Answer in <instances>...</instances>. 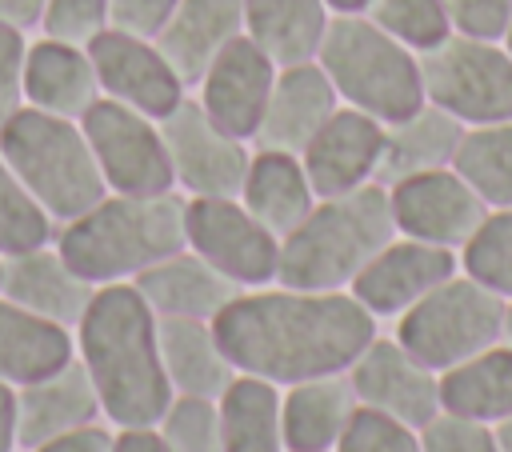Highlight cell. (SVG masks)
Returning <instances> with one entry per match:
<instances>
[{
    "label": "cell",
    "mask_w": 512,
    "mask_h": 452,
    "mask_svg": "<svg viewBox=\"0 0 512 452\" xmlns=\"http://www.w3.org/2000/svg\"><path fill=\"white\" fill-rule=\"evenodd\" d=\"M212 324L236 372L280 388L348 372L380 332V320L348 288L308 292L284 284L244 288Z\"/></svg>",
    "instance_id": "6da1fadb"
},
{
    "label": "cell",
    "mask_w": 512,
    "mask_h": 452,
    "mask_svg": "<svg viewBox=\"0 0 512 452\" xmlns=\"http://www.w3.org/2000/svg\"><path fill=\"white\" fill-rule=\"evenodd\" d=\"M72 340L112 428H144L164 416L172 388L156 348V312L132 280L100 284L76 320Z\"/></svg>",
    "instance_id": "7a4b0ae2"
},
{
    "label": "cell",
    "mask_w": 512,
    "mask_h": 452,
    "mask_svg": "<svg viewBox=\"0 0 512 452\" xmlns=\"http://www.w3.org/2000/svg\"><path fill=\"white\" fill-rule=\"evenodd\" d=\"M60 256L88 284H120L136 280L144 268L180 252L184 240V196H124L108 192L88 212L56 228Z\"/></svg>",
    "instance_id": "3957f363"
},
{
    "label": "cell",
    "mask_w": 512,
    "mask_h": 452,
    "mask_svg": "<svg viewBox=\"0 0 512 452\" xmlns=\"http://www.w3.org/2000/svg\"><path fill=\"white\" fill-rule=\"evenodd\" d=\"M396 236L384 184H360L340 196H324L280 240L276 284L308 292H344L356 272Z\"/></svg>",
    "instance_id": "277c9868"
},
{
    "label": "cell",
    "mask_w": 512,
    "mask_h": 452,
    "mask_svg": "<svg viewBox=\"0 0 512 452\" xmlns=\"http://www.w3.org/2000/svg\"><path fill=\"white\" fill-rule=\"evenodd\" d=\"M0 156L32 192V200L52 216L56 228L108 196V184L96 168L80 120L24 104L0 128Z\"/></svg>",
    "instance_id": "5b68a950"
},
{
    "label": "cell",
    "mask_w": 512,
    "mask_h": 452,
    "mask_svg": "<svg viewBox=\"0 0 512 452\" xmlns=\"http://www.w3.org/2000/svg\"><path fill=\"white\" fill-rule=\"evenodd\" d=\"M316 64L332 80L340 104L396 124L424 104L420 56L360 16H332L316 48Z\"/></svg>",
    "instance_id": "8992f818"
},
{
    "label": "cell",
    "mask_w": 512,
    "mask_h": 452,
    "mask_svg": "<svg viewBox=\"0 0 512 452\" xmlns=\"http://www.w3.org/2000/svg\"><path fill=\"white\" fill-rule=\"evenodd\" d=\"M392 336L428 368L448 372L460 360L504 340V296H496L468 272H456L408 312H400L392 320Z\"/></svg>",
    "instance_id": "52a82bcc"
},
{
    "label": "cell",
    "mask_w": 512,
    "mask_h": 452,
    "mask_svg": "<svg viewBox=\"0 0 512 452\" xmlns=\"http://www.w3.org/2000/svg\"><path fill=\"white\" fill-rule=\"evenodd\" d=\"M424 100L464 128L512 120V52L504 40H476L452 32L420 52Z\"/></svg>",
    "instance_id": "ba28073f"
},
{
    "label": "cell",
    "mask_w": 512,
    "mask_h": 452,
    "mask_svg": "<svg viewBox=\"0 0 512 452\" xmlns=\"http://www.w3.org/2000/svg\"><path fill=\"white\" fill-rule=\"evenodd\" d=\"M80 128H84V140L96 156V168H100L108 192H124V196L176 192L160 120H152L112 96H100L80 116Z\"/></svg>",
    "instance_id": "9c48e42d"
},
{
    "label": "cell",
    "mask_w": 512,
    "mask_h": 452,
    "mask_svg": "<svg viewBox=\"0 0 512 452\" xmlns=\"http://www.w3.org/2000/svg\"><path fill=\"white\" fill-rule=\"evenodd\" d=\"M184 240L240 288L276 284L280 236L268 232L240 196H184Z\"/></svg>",
    "instance_id": "30bf717a"
},
{
    "label": "cell",
    "mask_w": 512,
    "mask_h": 452,
    "mask_svg": "<svg viewBox=\"0 0 512 452\" xmlns=\"http://www.w3.org/2000/svg\"><path fill=\"white\" fill-rule=\"evenodd\" d=\"M160 136L168 144L176 188L188 196H236L248 168V140L228 136L208 120L196 96H184L164 120Z\"/></svg>",
    "instance_id": "8fae6325"
},
{
    "label": "cell",
    "mask_w": 512,
    "mask_h": 452,
    "mask_svg": "<svg viewBox=\"0 0 512 452\" xmlns=\"http://www.w3.org/2000/svg\"><path fill=\"white\" fill-rule=\"evenodd\" d=\"M388 204L400 236L440 244L452 252H460L468 236L480 228V220L488 216V204L472 192V184L452 164L388 184Z\"/></svg>",
    "instance_id": "7c38bea8"
},
{
    "label": "cell",
    "mask_w": 512,
    "mask_h": 452,
    "mask_svg": "<svg viewBox=\"0 0 512 452\" xmlns=\"http://www.w3.org/2000/svg\"><path fill=\"white\" fill-rule=\"evenodd\" d=\"M352 392L360 400V408L384 412L400 424L424 428L428 420H436L440 408V372L428 368L424 360H416L396 336H372V344L352 360L348 368Z\"/></svg>",
    "instance_id": "4fadbf2b"
},
{
    "label": "cell",
    "mask_w": 512,
    "mask_h": 452,
    "mask_svg": "<svg viewBox=\"0 0 512 452\" xmlns=\"http://www.w3.org/2000/svg\"><path fill=\"white\" fill-rule=\"evenodd\" d=\"M84 48L92 56L100 96H112V100H120V104L152 116V120H164L188 96V84L164 60L156 40L120 32V28H104Z\"/></svg>",
    "instance_id": "5bb4252c"
},
{
    "label": "cell",
    "mask_w": 512,
    "mask_h": 452,
    "mask_svg": "<svg viewBox=\"0 0 512 452\" xmlns=\"http://www.w3.org/2000/svg\"><path fill=\"white\" fill-rule=\"evenodd\" d=\"M460 272V252L424 244L412 236H392L348 284V292L376 316V320H396L408 312L416 300H424L436 284Z\"/></svg>",
    "instance_id": "9a60e30c"
},
{
    "label": "cell",
    "mask_w": 512,
    "mask_h": 452,
    "mask_svg": "<svg viewBox=\"0 0 512 452\" xmlns=\"http://www.w3.org/2000/svg\"><path fill=\"white\" fill-rule=\"evenodd\" d=\"M276 80V64L268 52H260L244 32L228 40L216 60L196 80V104L208 112L216 128H224L236 140H252L268 104Z\"/></svg>",
    "instance_id": "2e32d148"
},
{
    "label": "cell",
    "mask_w": 512,
    "mask_h": 452,
    "mask_svg": "<svg viewBox=\"0 0 512 452\" xmlns=\"http://www.w3.org/2000/svg\"><path fill=\"white\" fill-rule=\"evenodd\" d=\"M380 148H384V124L360 108L340 104L300 152V164L308 172L316 200L372 184Z\"/></svg>",
    "instance_id": "e0dca14e"
},
{
    "label": "cell",
    "mask_w": 512,
    "mask_h": 452,
    "mask_svg": "<svg viewBox=\"0 0 512 452\" xmlns=\"http://www.w3.org/2000/svg\"><path fill=\"white\" fill-rule=\"evenodd\" d=\"M340 108V96L324 68L316 60L304 64H284L276 68L260 128H256V148H280V152H304V144L320 132V124Z\"/></svg>",
    "instance_id": "ac0fdd59"
},
{
    "label": "cell",
    "mask_w": 512,
    "mask_h": 452,
    "mask_svg": "<svg viewBox=\"0 0 512 452\" xmlns=\"http://www.w3.org/2000/svg\"><path fill=\"white\" fill-rule=\"evenodd\" d=\"M96 284H88L64 256L56 244H40L28 252H12L4 256V276H0V296H8L12 304L76 328V320L84 316L88 300H92Z\"/></svg>",
    "instance_id": "d6986e66"
},
{
    "label": "cell",
    "mask_w": 512,
    "mask_h": 452,
    "mask_svg": "<svg viewBox=\"0 0 512 452\" xmlns=\"http://www.w3.org/2000/svg\"><path fill=\"white\" fill-rule=\"evenodd\" d=\"M92 420H104L100 396L84 364L72 356L56 372L16 388V432H20V452L40 448L44 440L84 428Z\"/></svg>",
    "instance_id": "ffe728a7"
},
{
    "label": "cell",
    "mask_w": 512,
    "mask_h": 452,
    "mask_svg": "<svg viewBox=\"0 0 512 452\" xmlns=\"http://www.w3.org/2000/svg\"><path fill=\"white\" fill-rule=\"evenodd\" d=\"M132 284L156 316H184V320H216L224 304H232L244 292L204 256H196L188 244L164 256L160 264L144 268Z\"/></svg>",
    "instance_id": "44dd1931"
},
{
    "label": "cell",
    "mask_w": 512,
    "mask_h": 452,
    "mask_svg": "<svg viewBox=\"0 0 512 452\" xmlns=\"http://www.w3.org/2000/svg\"><path fill=\"white\" fill-rule=\"evenodd\" d=\"M100 100V80L84 44L40 36L24 52V104L80 120Z\"/></svg>",
    "instance_id": "7402d4cb"
},
{
    "label": "cell",
    "mask_w": 512,
    "mask_h": 452,
    "mask_svg": "<svg viewBox=\"0 0 512 452\" xmlns=\"http://www.w3.org/2000/svg\"><path fill=\"white\" fill-rule=\"evenodd\" d=\"M156 348H160V364L172 396L216 400L236 380V364L228 360L212 320L156 316Z\"/></svg>",
    "instance_id": "603a6c76"
},
{
    "label": "cell",
    "mask_w": 512,
    "mask_h": 452,
    "mask_svg": "<svg viewBox=\"0 0 512 452\" xmlns=\"http://www.w3.org/2000/svg\"><path fill=\"white\" fill-rule=\"evenodd\" d=\"M244 32V0H180L156 36V48L192 88L216 52Z\"/></svg>",
    "instance_id": "cb8c5ba5"
},
{
    "label": "cell",
    "mask_w": 512,
    "mask_h": 452,
    "mask_svg": "<svg viewBox=\"0 0 512 452\" xmlns=\"http://www.w3.org/2000/svg\"><path fill=\"white\" fill-rule=\"evenodd\" d=\"M356 408H360V400L352 392L348 372L288 384L280 396L284 448L288 452H332L336 440L344 436L348 420L356 416Z\"/></svg>",
    "instance_id": "d4e9b609"
},
{
    "label": "cell",
    "mask_w": 512,
    "mask_h": 452,
    "mask_svg": "<svg viewBox=\"0 0 512 452\" xmlns=\"http://www.w3.org/2000/svg\"><path fill=\"white\" fill-rule=\"evenodd\" d=\"M240 204L280 240L312 212L316 192L308 184V172L300 164L296 152H280V148H256L248 156L244 168V184H240Z\"/></svg>",
    "instance_id": "484cf974"
},
{
    "label": "cell",
    "mask_w": 512,
    "mask_h": 452,
    "mask_svg": "<svg viewBox=\"0 0 512 452\" xmlns=\"http://www.w3.org/2000/svg\"><path fill=\"white\" fill-rule=\"evenodd\" d=\"M460 136H464V124L424 100L412 116H404L396 124H384V148H380V164H376V184L388 188V184H396L404 176L448 168L452 156H456Z\"/></svg>",
    "instance_id": "4316f807"
},
{
    "label": "cell",
    "mask_w": 512,
    "mask_h": 452,
    "mask_svg": "<svg viewBox=\"0 0 512 452\" xmlns=\"http://www.w3.org/2000/svg\"><path fill=\"white\" fill-rule=\"evenodd\" d=\"M76 356L72 328L52 324L0 296V380L24 388Z\"/></svg>",
    "instance_id": "83f0119b"
},
{
    "label": "cell",
    "mask_w": 512,
    "mask_h": 452,
    "mask_svg": "<svg viewBox=\"0 0 512 452\" xmlns=\"http://www.w3.org/2000/svg\"><path fill=\"white\" fill-rule=\"evenodd\" d=\"M440 408L496 428L512 416V344H492L440 372Z\"/></svg>",
    "instance_id": "f1b7e54d"
},
{
    "label": "cell",
    "mask_w": 512,
    "mask_h": 452,
    "mask_svg": "<svg viewBox=\"0 0 512 452\" xmlns=\"http://www.w3.org/2000/svg\"><path fill=\"white\" fill-rule=\"evenodd\" d=\"M328 20L324 0H244V36L268 52L276 68L316 60Z\"/></svg>",
    "instance_id": "f546056e"
},
{
    "label": "cell",
    "mask_w": 512,
    "mask_h": 452,
    "mask_svg": "<svg viewBox=\"0 0 512 452\" xmlns=\"http://www.w3.org/2000/svg\"><path fill=\"white\" fill-rule=\"evenodd\" d=\"M280 396H284L280 384L236 372V380L216 396L224 452H288Z\"/></svg>",
    "instance_id": "4dcf8cb0"
},
{
    "label": "cell",
    "mask_w": 512,
    "mask_h": 452,
    "mask_svg": "<svg viewBox=\"0 0 512 452\" xmlns=\"http://www.w3.org/2000/svg\"><path fill=\"white\" fill-rule=\"evenodd\" d=\"M452 168L488 208H512V120L464 128Z\"/></svg>",
    "instance_id": "1f68e13d"
},
{
    "label": "cell",
    "mask_w": 512,
    "mask_h": 452,
    "mask_svg": "<svg viewBox=\"0 0 512 452\" xmlns=\"http://www.w3.org/2000/svg\"><path fill=\"white\" fill-rule=\"evenodd\" d=\"M460 272L512 300V208H488L480 228L460 248Z\"/></svg>",
    "instance_id": "d6a6232c"
},
{
    "label": "cell",
    "mask_w": 512,
    "mask_h": 452,
    "mask_svg": "<svg viewBox=\"0 0 512 452\" xmlns=\"http://www.w3.org/2000/svg\"><path fill=\"white\" fill-rule=\"evenodd\" d=\"M364 16L376 28H384L392 40L412 48L416 56L452 36V24H448L440 0H368Z\"/></svg>",
    "instance_id": "836d02e7"
},
{
    "label": "cell",
    "mask_w": 512,
    "mask_h": 452,
    "mask_svg": "<svg viewBox=\"0 0 512 452\" xmlns=\"http://www.w3.org/2000/svg\"><path fill=\"white\" fill-rule=\"evenodd\" d=\"M56 224L52 216L32 200V192L16 180V172L8 168V160L0 156V252H28L40 244H52Z\"/></svg>",
    "instance_id": "e575fe53"
},
{
    "label": "cell",
    "mask_w": 512,
    "mask_h": 452,
    "mask_svg": "<svg viewBox=\"0 0 512 452\" xmlns=\"http://www.w3.org/2000/svg\"><path fill=\"white\" fill-rule=\"evenodd\" d=\"M156 432L168 452H224L220 404L208 396H172L156 420Z\"/></svg>",
    "instance_id": "d590c367"
},
{
    "label": "cell",
    "mask_w": 512,
    "mask_h": 452,
    "mask_svg": "<svg viewBox=\"0 0 512 452\" xmlns=\"http://www.w3.org/2000/svg\"><path fill=\"white\" fill-rule=\"evenodd\" d=\"M332 452H424V440L412 424H400L372 408H356Z\"/></svg>",
    "instance_id": "8d00e7d4"
},
{
    "label": "cell",
    "mask_w": 512,
    "mask_h": 452,
    "mask_svg": "<svg viewBox=\"0 0 512 452\" xmlns=\"http://www.w3.org/2000/svg\"><path fill=\"white\" fill-rule=\"evenodd\" d=\"M108 28V0H48L40 12V32L68 44H88Z\"/></svg>",
    "instance_id": "74e56055"
},
{
    "label": "cell",
    "mask_w": 512,
    "mask_h": 452,
    "mask_svg": "<svg viewBox=\"0 0 512 452\" xmlns=\"http://www.w3.org/2000/svg\"><path fill=\"white\" fill-rule=\"evenodd\" d=\"M420 440H424V452H500L496 432L488 424H476L452 412H440L436 420H428L420 428Z\"/></svg>",
    "instance_id": "f35d334b"
},
{
    "label": "cell",
    "mask_w": 512,
    "mask_h": 452,
    "mask_svg": "<svg viewBox=\"0 0 512 452\" xmlns=\"http://www.w3.org/2000/svg\"><path fill=\"white\" fill-rule=\"evenodd\" d=\"M452 32L476 40H504L512 24V0H440Z\"/></svg>",
    "instance_id": "ab89813d"
},
{
    "label": "cell",
    "mask_w": 512,
    "mask_h": 452,
    "mask_svg": "<svg viewBox=\"0 0 512 452\" xmlns=\"http://www.w3.org/2000/svg\"><path fill=\"white\" fill-rule=\"evenodd\" d=\"M24 52V32L0 20V128L16 108H24Z\"/></svg>",
    "instance_id": "60d3db41"
},
{
    "label": "cell",
    "mask_w": 512,
    "mask_h": 452,
    "mask_svg": "<svg viewBox=\"0 0 512 452\" xmlns=\"http://www.w3.org/2000/svg\"><path fill=\"white\" fill-rule=\"evenodd\" d=\"M180 0H108V28L156 40Z\"/></svg>",
    "instance_id": "b9f144b4"
},
{
    "label": "cell",
    "mask_w": 512,
    "mask_h": 452,
    "mask_svg": "<svg viewBox=\"0 0 512 452\" xmlns=\"http://www.w3.org/2000/svg\"><path fill=\"white\" fill-rule=\"evenodd\" d=\"M32 452H116V428L104 424V420H92L84 428H72V432H60V436L44 440Z\"/></svg>",
    "instance_id": "7bdbcfd3"
},
{
    "label": "cell",
    "mask_w": 512,
    "mask_h": 452,
    "mask_svg": "<svg viewBox=\"0 0 512 452\" xmlns=\"http://www.w3.org/2000/svg\"><path fill=\"white\" fill-rule=\"evenodd\" d=\"M116 452H168V444L160 440L156 424H144V428H116Z\"/></svg>",
    "instance_id": "ee69618b"
},
{
    "label": "cell",
    "mask_w": 512,
    "mask_h": 452,
    "mask_svg": "<svg viewBox=\"0 0 512 452\" xmlns=\"http://www.w3.org/2000/svg\"><path fill=\"white\" fill-rule=\"evenodd\" d=\"M0 452H20L16 432V388L0 380Z\"/></svg>",
    "instance_id": "f6af8a7d"
},
{
    "label": "cell",
    "mask_w": 512,
    "mask_h": 452,
    "mask_svg": "<svg viewBox=\"0 0 512 452\" xmlns=\"http://www.w3.org/2000/svg\"><path fill=\"white\" fill-rule=\"evenodd\" d=\"M44 4L48 0H0V20L12 24V28H20V32H28V28L40 24Z\"/></svg>",
    "instance_id": "bcb514c9"
},
{
    "label": "cell",
    "mask_w": 512,
    "mask_h": 452,
    "mask_svg": "<svg viewBox=\"0 0 512 452\" xmlns=\"http://www.w3.org/2000/svg\"><path fill=\"white\" fill-rule=\"evenodd\" d=\"M324 8L332 16H360L368 8V0H324Z\"/></svg>",
    "instance_id": "7dc6e473"
},
{
    "label": "cell",
    "mask_w": 512,
    "mask_h": 452,
    "mask_svg": "<svg viewBox=\"0 0 512 452\" xmlns=\"http://www.w3.org/2000/svg\"><path fill=\"white\" fill-rule=\"evenodd\" d=\"M492 432H496V444H500V452H512V416H508V420H500Z\"/></svg>",
    "instance_id": "c3c4849f"
},
{
    "label": "cell",
    "mask_w": 512,
    "mask_h": 452,
    "mask_svg": "<svg viewBox=\"0 0 512 452\" xmlns=\"http://www.w3.org/2000/svg\"><path fill=\"white\" fill-rule=\"evenodd\" d=\"M504 344H512V300H504Z\"/></svg>",
    "instance_id": "681fc988"
},
{
    "label": "cell",
    "mask_w": 512,
    "mask_h": 452,
    "mask_svg": "<svg viewBox=\"0 0 512 452\" xmlns=\"http://www.w3.org/2000/svg\"><path fill=\"white\" fill-rule=\"evenodd\" d=\"M504 48L512 52V24H508V32H504Z\"/></svg>",
    "instance_id": "f907efd6"
},
{
    "label": "cell",
    "mask_w": 512,
    "mask_h": 452,
    "mask_svg": "<svg viewBox=\"0 0 512 452\" xmlns=\"http://www.w3.org/2000/svg\"><path fill=\"white\" fill-rule=\"evenodd\" d=\"M0 276H4V252H0Z\"/></svg>",
    "instance_id": "816d5d0a"
}]
</instances>
